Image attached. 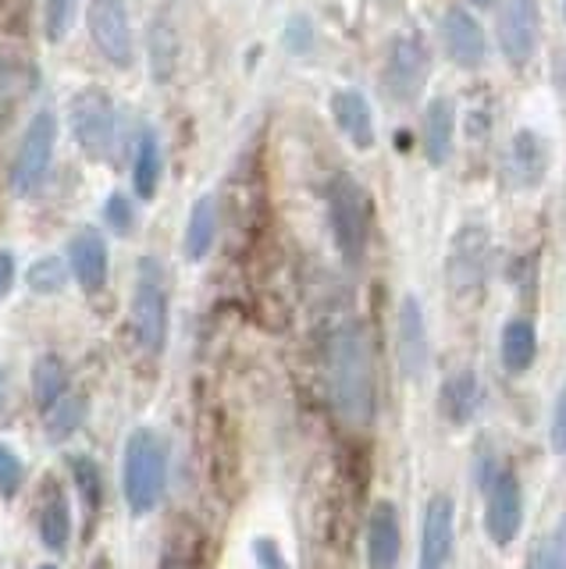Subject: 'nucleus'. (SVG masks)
I'll return each instance as SVG.
<instances>
[{
    "label": "nucleus",
    "instance_id": "f257e3e1",
    "mask_svg": "<svg viewBox=\"0 0 566 569\" xmlns=\"http://www.w3.org/2000/svg\"><path fill=\"white\" fill-rule=\"evenodd\" d=\"M325 381L335 417L349 427H370L375 420V360L370 342L357 320L331 331L325 349Z\"/></svg>",
    "mask_w": 566,
    "mask_h": 569
},
{
    "label": "nucleus",
    "instance_id": "f03ea898",
    "mask_svg": "<svg viewBox=\"0 0 566 569\" xmlns=\"http://www.w3.org/2000/svg\"><path fill=\"white\" fill-rule=\"evenodd\" d=\"M168 480V452L153 431H132L126 441V467H121V491L136 516L157 509Z\"/></svg>",
    "mask_w": 566,
    "mask_h": 569
},
{
    "label": "nucleus",
    "instance_id": "7ed1b4c3",
    "mask_svg": "<svg viewBox=\"0 0 566 569\" xmlns=\"http://www.w3.org/2000/svg\"><path fill=\"white\" fill-rule=\"evenodd\" d=\"M328 218H331V236L339 253L349 267H360L367 253V236H370V207L367 192L352 182L349 174H335L328 186Z\"/></svg>",
    "mask_w": 566,
    "mask_h": 569
},
{
    "label": "nucleus",
    "instance_id": "20e7f679",
    "mask_svg": "<svg viewBox=\"0 0 566 569\" xmlns=\"http://www.w3.org/2000/svg\"><path fill=\"white\" fill-rule=\"evenodd\" d=\"M132 328L139 346L147 352H161L168 338V284L161 260L143 257L136 271V292H132Z\"/></svg>",
    "mask_w": 566,
    "mask_h": 569
},
{
    "label": "nucleus",
    "instance_id": "39448f33",
    "mask_svg": "<svg viewBox=\"0 0 566 569\" xmlns=\"http://www.w3.org/2000/svg\"><path fill=\"white\" fill-rule=\"evenodd\" d=\"M524 527V488L520 477L509 467H499L488 485H485V530L491 545H513Z\"/></svg>",
    "mask_w": 566,
    "mask_h": 569
},
{
    "label": "nucleus",
    "instance_id": "423d86ee",
    "mask_svg": "<svg viewBox=\"0 0 566 569\" xmlns=\"http://www.w3.org/2000/svg\"><path fill=\"white\" fill-rule=\"evenodd\" d=\"M54 147H58V118L50 111H40L29 121L19 157H14V168H11L14 192H32L43 186L50 160H54Z\"/></svg>",
    "mask_w": 566,
    "mask_h": 569
},
{
    "label": "nucleus",
    "instance_id": "0eeeda50",
    "mask_svg": "<svg viewBox=\"0 0 566 569\" xmlns=\"http://www.w3.org/2000/svg\"><path fill=\"white\" fill-rule=\"evenodd\" d=\"M396 346H399V370L406 381H424L431 373V335L424 325V307L417 296L399 302L396 317Z\"/></svg>",
    "mask_w": 566,
    "mask_h": 569
},
{
    "label": "nucleus",
    "instance_id": "6e6552de",
    "mask_svg": "<svg viewBox=\"0 0 566 569\" xmlns=\"http://www.w3.org/2000/svg\"><path fill=\"white\" fill-rule=\"evenodd\" d=\"M90 36L97 50L118 68H129L136 58V40L129 26V11L121 0H93L90 4Z\"/></svg>",
    "mask_w": 566,
    "mask_h": 569
},
{
    "label": "nucleus",
    "instance_id": "1a4fd4ad",
    "mask_svg": "<svg viewBox=\"0 0 566 569\" xmlns=\"http://www.w3.org/2000/svg\"><path fill=\"white\" fill-rule=\"evenodd\" d=\"M115 103L100 89H86L72 100V132L90 157H103L115 142Z\"/></svg>",
    "mask_w": 566,
    "mask_h": 569
},
{
    "label": "nucleus",
    "instance_id": "9d476101",
    "mask_svg": "<svg viewBox=\"0 0 566 569\" xmlns=\"http://www.w3.org/2000/svg\"><path fill=\"white\" fill-rule=\"evenodd\" d=\"M424 76H428V47L420 36H399L385 61V93L399 103L414 100Z\"/></svg>",
    "mask_w": 566,
    "mask_h": 569
},
{
    "label": "nucleus",
    "instance_id": "9b49d317",
    "mask_svg": "<svg viewBox=\"0 0 566 569\" xmlns=\"http://www.w3.org/2000/svg\"><path fill=\"white\" fill-rule=\"evenodd\" d=\"M538 0H503L499 8V47L513 64L530 61L538 47Z\"/></svg>",
    "mask_w": 566,
    "mask_h": 569
},
{
    "label": "nucleus",
    "instance_id": "f8f14e48",
    "mask_svg": "<svg viewBox=\"0 0 566 569\" xmlns=\"http://www.w3.org/2000/svg\"><path fill=\"white\" fill-rule=\"evenodd\" d=\"M456 541V502L449 495H435L424 509L420 530V566L417 569H446Z\"/></svg>",
    "mask_w": 566,
    "mask_h": 569
},
{
    "label": "nucleus",
    "instance_id": "ddd939ff",
    "mask_svg": "<svg viewBox=\"0 0 566 569\" xmlns=\"http://www.w3.org/2000/svg\"><path fill=\"white\" fill-rule=\"evenodd\" d=\"M403 556V527L393 502H378L367 520V566L396 569Z\"/></svg>",
    "mask_w": 566,
    "mask_h": 569
},
{
    "label": "nucleus",
    "instance_id": "4468645a",
    "mask_svg": "<svg viewBox=\"0 0 566 569\" xmlns=\"http://www.w3.org/2000/svg\"><path fill=\"white\" fill-rule=\"evenodd\" d=\"M441 43L459 68H477L485 61V29L464 8H453L441 18Z\"/></svg>",
    "mask_w": 566,
    "mask_h": 569
},
{
    "label": "nucleus",
    "instance_id": "2eb2a0df",
    "mask_svg": "<svg viewBox=\"0 0 566 569\" xmlns=\"http://www.w3.org/2000/svg\"><path fill=\"white\" fill-rule=\"evenodd\" d=\"M481 402H485V388L474 370H456L438 388V413L456 427L470 423L481 413Z\"/></svg>",
    "mask_w": 566,
    "mask_h": 569
},
{
    "label": "nucleus",
    "instance_id": "dca6fc26",
    "mask_svg": "<svg viewBox=\"0 0 566 569\" xmlns=\"http://www.w3.org/2000/svg\"><path fill=\"white\" fill-rule=\"evenodd\" d=\"M68 263H72V271L86 292H100L108 284V242L100 239V231L82 228L68 242Z\"/></svg>",
    "mask_w": 566,
    "mask_h": 569
},
{
    "label": "nucleus",
    "instance_id": "f3484780",
    "mask_svg": "<svg viewBox=\"0 0 566 569\" xmlns=\"http://www.w3.org/2000/svg\"><path fill=\"white\" fill-rule=\"evenodd\" d=\"M485 263H488V239L481 228H467L459 231V239L453 242V260H449V278L459 292L481 289L485 278Z\"/></svg>",
    "mask_w": 566,
    "mask_h": 569
},
{
    "label": "nucleus",
    "instance_id": "a211bd4d",
    "mask_svg": "<svg viewBox=\"0 0 566 569\" xmlns=\"http://www.w3.org/2000/svg\"><path fill=\"white\" fill-rule=\"evenodd\" d=\"M331 114L357 150L375 147V114H370V103L364 93H357V89H339V93L331 97Z\"/></svg>",
    "mask_w": 566,
    "mask_h": 569
},
{
    "label": "nucleus",
    "instance_id": "6ab92c4d",
    "mask_svg": "<svg viewBox=\"0 0 566 569\" xmlns=\"http://www.w3.org/2000/svg\"><path fill=\"white\" fill-rule=\"evenodd\" d=\"M453 136H456V107L453 100L438 97L428 103V114H424V153H428L431 164H446L449 160Z\"/></svg>",
    "mask_w": 566,
    "mask_h": 569
},
{
    "label": "nucleus",
    "instance_id": "aec40b11",
    "mask_svg": "<svg viewBox=\"0 0 566 569\" xmlns=\"http://www.w3.org/2000/svg\"><path fill=\"white\" fill-rule=\"evenodd\" d=\"M548 171V150L542 136L535 132H517L509 147V174L517 178V186H538Z\"/></svg>",
    "mask_w": 566,
    "mask_h": 569
},
{
    "label": "nucleus",
    "instance_id": "412c9836",
    "mask_svg": "<svg viewBox=\"0 0 566 569\" xmlns=\"http://www.w3.org/2000/svg\"><path fill=\"white\" fill-rule=\"evenodd\" d=\"M499 356H503V367L509 373L530 370V363H535V356H538V331H535V325H530V320H524V317L509 320V325L503 328Z\"/></svg>",
    "mask_w": 566,
    "mask_h": 569
},
{
    "label": "nucleus",
    "instance_id": "4be33fe9",
    "mask_svg": "<svg viewBox=\"0 0 566 569\" xmlns=\"http://www.w3.org/2000/svg\"><path fill=\"white\" fill-rule=\"evenodd\" d=\"M218 236V207H215V196H200L197 207L189 213V224H186V257L189 260H203L210 253Z\"/></svg>",
    "mask_w": 566,
    "mask_h": 569
},
{
    "label": "nucleus",
    "instance_id": "5701e85b",
    "mask_svg": "<svg viewBox=\"0 0 566 569\" xmlns=\"http://www.w3.org/2000/svg\"><path fill=\"white\" fill-rule=\"evenodd\" d=\"M68 533H72V520H68V502L64 495L47 485V495L40 502V538L50 551H64L68 548Z\"/></svg>",
    "mask_w": 566,
    "mask_h": 569
},
{
    "label": "nucleus",
    "instance_id": "b1692460",
    "mask_svg": "<svg viewBox=\"0 0 566 569\" xmlns=\"http://www.w3.org/2000/svg\"><path fill=\"white\" fill-rule=\"evenodd\" d=\"M37 86V68L19 53H0V111L14 107Z\"/></svg>",
    "mask_w": 566,
    "mask_h": 569
},
{
    "label": "nucleus",
    "instance_id": "393cba45",
    "mask_svg": "<svg viewBox=\"0 0 566 569\" xmlns=\"http://www.w3.org/2000/svg\"><path fill=\"white\" fill-rule=\"evenodd\" d=\"M147 43H150V71H153V79L168 82L175 64H179V40H175V29H171V22H168L165 14L153 18Z\"/></svg>",
    "mask_w": 566,
    "mask_h": 569
},
{
    "label": "nucleus",
    "instance_id": "a878e982",
    "mask_svg": "<svg viewBox=\"0 0 566 569\" xmlns=\"http://www.w3.org/2000/svg\"><path fill=\"white\" fill-rule=\"evenodd\" d=\"M161 142H157L153 132H143L139 136V147H136V168H132V182H136V192L143 196V200H153L157 186H161Z\"/></svg>",
    "mask_w": 566,
    "mask_h": 569
},
{
    "label": "nucleus",
    "instance_id": "bb28decb",
    "mask_svg": "<svg viewBox=\"0 0 566 569\" xmlns=\"http://www.w3.org/2000/svg\"><path fill=\"white\" fill-rule=\"evenodd\" d=\"M64 363L58 360V356H40L37 367H32V396H37V402L43 409H50L54 402H61L64 396Z\"/></svg>",
    "mask_w": 566,
    "mask_h": 569
},
{
    "label": "nucleus",
    "instance_id": "cd10ccee",
    "mask_svg": "<svg viewBox=\"0 0 566 569\" xmlns=\"http://www.w3.org/2000/svg\"><path fill=\"white\" fill-rule=\"evenodd\" d=\"M86 420V402L79 396H64L61 402H54L47 409V431L50 438H68L72 431H79Z\"/></svg>",
    "mask_w": 566,
    "mask_h": 569
},
{
    "label": "nucleus",
    "instance_id": "c85d7f7f",
    "mask_svg": "<svg viewBox=\"0 0 566 569\" xmlns=\"http://www.w3.org/2000/svg\"><path fill=\"white\" fill-rule=\"evenodd\" d=\"M527 569H566V516L535 548V556L527 559Z\"/></svg>",
    "mask_w": 566,
    "mask_h": 569
},
{
    "label": "nucleus",
    "instance_id": "c756f323",
    "mask_svg": "<svg viewBox=\"0 0 566 569\" xmlns=\"http://www.w3.org/2000/svg\"><path fill=\"white\" fill-rule=\"evenodd\" d=\"M68 467H72V477H76V485H79V495H82L86 509L93 512L100 506V470H97V462L86 459V456H72V459H68Z\"/></svg>",
    "mask_w": 566,
    "mask_h": 569
},
{
    "label": "nucleus",
    "instance_id": "7c9ffc66",
    "mask_svg": "<svg viewBox=\"0 0 566 569\" xmlns=\"http://www.w3.org/2000/svg\"><path fill=\"white\" fill-rule=\"evenodd\" d=\"M29 284H32V292H40V296L61 292L64 289V263L58 257H43L40 263H32Z\"/></svg>",
    "mask_w": 566,
    "mask_h": 569
},
{
    "label": "nucleus",
    "instance_id": "2f4dec72",
    "mask_svg": "<svg viewBox=\"0 0 566 569\" xmlns=\"http://www.w3.org/2000/svg\"><path fill=\"white\" fill-rule=\"evenodd\" d=\"M76 14V0H47V40L61 43Z\"/></svg>",
    "mask_w": 566,
    "mask_h": 569
},
{
    "label": "nucleus",
    "instance_id": "473e14b6",
    "mask_svg": "<svg viewBox=\"0 0 566 569\" xmlns=\"http://www.w3.org/2000/svg\"><path fill=\"white\" fill-rule=\"evenodd\" d=\"M26 480V470H22V459L14 456L8 445H0V495L11 498L14 491L22 488Z\"/></svg>",
    "mask_w": 566,
    "mask_h": 569
},
{
    "label": "nucleus",
    "instance_id": "72a5a7b5",
    "mask_svg": "<svg viewBox=\"0 0 566 569\" xmlns=\"http://www.w3.org/2000/svg\"><path fill=\"white\" fill-rule=\"evenodd\" d=\"M108 224H111L115 231H129V228L136 224V210H132V200H129V196L115 192L111 200H108Z\"/></svg>",
    "mask_w": 566,
    "mask_h": 569
},
{
    "label": "nucleus",
    "instance_id": "f704fd0d",
    "mask_svg": "<svg viewBox=\"0 0 566 569\" xmlns=\"http://www.w3.org/2000/svg\"><path fill=\"white\" fill-rule=\"evenodd\" d=\"M548 445H553V452H566V385L556 399V409H553V423H548Z\"/></svg>",
    "mask_w": 566,
    "mask_h": 569
},
{
    "label": "nucleus",
    "instance_id": "c9c22d12",
    "mask_svg": "<svg viewBox=\"0 0 566 569\" xmlns=\"http://www.w3.org/2000/svg\"><path fill=\"white\" fill-rule=\"evenodd\" d=\"M254 556H257V566L260 569H289V562L281 559V551L275 541H257L254 545Z\"/></svg>",
    "mask_w": 566,
    "mask_h": 569
},
{
    "label": "nucleus",
    "instance_id": "e433bc0d",
    "mask_svg": "<svg viewBox=\"0 0 566 569\" xmlns=\"http://www.w3.org/2000/svg\"><path fill=\"white\" fill-rule=\"evenodd\" d=\"M310 40H314V29H310L307 18H292V22H289V32H286V43L299 53V50H307V47H310Z\"/></svg>",
    "mask_w": 566,
    "mask_h": 569
},
{
    "label": "nucleus",
    "instance_id": "4c0bfd02",
    "mask_svg": "<svg viewBox=\"0 0 566 569\" xmlns=\"http://www.w3.org/2000/svg\"><path fill=\"white\" fill-rule=\"evenodd\" d=\"M11 281H14V257L8 253V249H0V299L8 296Z\"/></svg>",
    "mask_w": 566,
    "mask_h": 569
},
{
    "label": "nucleus",
    "instance_id": "58836bf2",
    "mask_svg": "<svg viewBox=\"0 0 566 569\" xmlns=\"http://www.w3.org/2000/svg\"><path fill=\"white\" fill-rule=\"evenodd\" d=\"M157 569H189V566H186L182 559H165V562L157 566Z\"/></svg>",
    "mask_w": 566,
    "mask_h": 569
},
{
    "label": "nucleus",
    "instance_id": "ea45409f",
    "mask_svg": "<svg viewBox=\"0 0 566 569\" xmlns=\"http://www.w3.org/2000/svg\"><path fill=\"white\" fill-rule=\"evenodd\" d=\"M4 402H8V378L0 373V409H4Z\"/></svg>",
    "mask_w": 566,
    "mask_h": 569
},
{
    "label": "nucleus",
    "instance_id": "a19ab883",
    "mask_svg": "<svg viewBox=\"0 0 566 569\" xmlns=\"http://www.w3.org/2000/svg\"><path fill=\"white\" fill-rule=\"evenodd\" d=\"M474 4H477V8H485V4H491V0H474Z\"/></svg>",
    "mask_w": 566,
    "mask_h": 569
},
{
    "label": "nucleus",
    "instance_id": "79ce46f5",
    "mask_svg": "<svg viewBox=\"0 0 566 569\" xmlns=\"http://www.w3.org/2000/svg\"><path fill=\"white\" fill-rule=\"evenodd\" d=\"M40 569H54V566H40Z\"/></svg>",
    "mask_w": 566,
    "mask_h": 569
}]
</instances>
